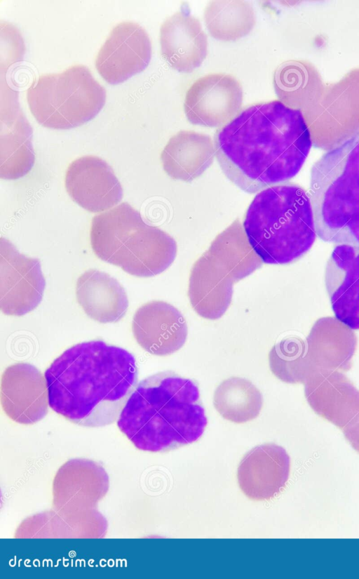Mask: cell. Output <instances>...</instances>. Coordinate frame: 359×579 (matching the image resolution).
Returning a JSON list of instances; mask_svg holds the SVG:
<instances>
[{"label": "cell", "mask_w": 359, "mask_h": 579, "mask_svg": "<svg viewBox=\"0 0 359 579\" xmlns=\"http://www.w3.org/2000/svg\"><path fill=\"white\" fill-rule=\"evenodd\" d=\"M214 146L225 175L254 194L297 175L312 140L303 113L274 100L243 109L217 131Z\"/></svg>", "instance_id": "1"}, {"label": "cell", "mask_w": 359, "mask_h": 579, "mask_svg": "<svg viewBox=\"0 0 359 579\" xmlns=\"http://www.w3.org/2000/svg\"><path fill=\"white\" fill-rule=\"evenodd\" d=\"M50 407L76 425L97 427L116 420L137 382L135 359L102 340L76 344L45 371Z\"/></svg>", "instance_id": "2"}, {"label": "cell", "mask_w": 359, "mask_h": 579, "mask_svg": "<svg viewBox=\"0 0 359 579\" xmlns=\"http://www.w3.org/2000/svg\"><path fill=\"white\" fill-rule=\"evenodd\" d=\"M207 423L197 385L171 371L142 380L117 420L121 432L137 448L152 453L197 441Z\"/></svg>", "instance_id": "3"}, {"label": "cell", "mask_w": 359, "mask_h": 579, "mask_svg": "<svg viewBox=\"0 0 359 579\" xmlns=\"http://www.w3.org/2000/svg\"><path fill=\"white\" fill-rule=\"evenodd\" d=\"M243 229L262 262H293L310 250L316 238L311 198L304 187L293 182L266 188L250 204Z\"/></svg>", "instance_id": "4"}, {"label": "cell", "mask_w": 359, "mask_h": 579, "mask_svg": "<svg viewBox=\"0 0 359 579\" xmlns=\"http://www.w3.org/2000/svg\"><path fill=\"white\" fill-rule=\"evenodd\" d=\"M310 186L317 236L359 246V134L313 165Z\"/></svg>", "instance_id": "5"}, {"label": "cell", "mask_w": 359, "mask_h": 579, "mask_svg": "<svg viewBox=\"0 0 359 579\" xmlns=\"http://www.w3.org/2000/svg\"><path fill=\"white\" fill-rule=\"evenodd\" d=\"M90 243L100 259L139 277L162 272L176 250L169 235L146 223L126 202L93 217Z\"/></svg>", "instance_id": "6"}, {"label": "cell", "mask_w": 359, "mask_h": 579, "mask_svg": "<svg viewBox=\"0 0 359 579\" xmlns=\"http://www.w3.org/2000/svg\"><path fill=\"white\" fill-rule=\"evenodd\" d=\"M29 108L39 124L69 129L93 119L106 101L105 88L85 65L39 76L27 91Z\"/></svg>", "instance_id": "7"}, {"label": "cell", "mask_w": 359, "mask_h": 579, "mask_svg": "<svg viewBox=\"0 0 359 579\" xmlns=\"http://www.w3.org/2000/svg\"><path fill=\"white\" fill-rule=\"evenodd\" d=\"M312 144L331 150L359 134V67L325 84L316 102L303 113Z\"/></svg>", "instance_id": "8"}, {"label": "cell", "mask_w": 359, "mask_h": 579, "mask_svg": "<svg viewBox=\"0 0 359 579\" xmlns=\"http://www.w3.org/2000/svg\"><path fill=\"white\" fill-rule=\"evenodd\" d=\"M46 286L40 261L19 253L8 239L0 241V308L6 315L22 316L41 302Z\"/></svg>", "instance_id": "9"}, {"label": "cell", "mask_w": 359, "mask_h": 579, "mask_svg": "<svg viewBox=\"0 0 359 579\" xmlns=\"http://www.w3.org/2000/svg\"><path fill=\"white\" fill-rule=\"evenodd\" d=\"M151 57V44L139 24L123 21L116 25L99 50L95 67L109 84L122 83L143 71Z\"/></svg>", "instance_id": "10"}, {"label": "cell", "mask_w": 359, "mask_h": 579, "mask_svg": "<svg viewBox=\"0 0 359 579\" xmlns=\"http://www.w3.org/2000/svg\"><path fill=\"white\" fill-rule=\"evenodd\" d=\"M243 88L232 75L212 73L196 79L187 91L184 109L193 124L217 127L235 117L242 105Z\"/></svg>", "instance_id": "11"}, {"label": "cell", "mask_w": 359, "mask_h": 579, "mask_svg": "<svg viewBox=\"0 0 359 579\" xmlns=\"http://www.w3.org/2000/svg\"><path fill=\"white\" fill-rule=\"evenodd\" d=\"M1 404L5 413L20 424H33L45 417L49 405L46 380L27 363L7 367L1 376Z\"/></svg>", "instance_id": "12"}, {"label": "cell", "mask_w": 359, "mask_h": 579, "mask_svg": "<svg viewBox=\"0 0 359 579\" xmlns=\"http://www.w3.org/2000/svg\"><path fill=\"white\" fill-rule=\"evenodd\" d=\"M65 187L71 198L84 209L102 212L121 201L123 189L111 167L98 157L87 155L69 166Z\"/></svg>", "instance_id": "13"}, {"label": "cell", "mask_w": 359, "mask_h": 579, "mask_svg": "<svg viewBox=\"0 0 359 579\" xmlns=\"http://www.w3.org/2000/svg\"><path fill=\"white\" fill-rule=\"evenodd\" d=\"M132 331L139 345L157 356L177 352L187 337V325L182 314L172 305L159 300L147 302L137 310Z\"/></svg>", "instance_id": "14"}, {"label": "cell", "mask_w": 359, "mask_h": 579, "mask_svg": "<svg viewBox=\"0 0 359 579\" xmlns=\"http://www.w3.org/2000/svg\"><path fill=\"white\" fill-rule=\"evenodd\" d=\"M290 460L285 450L275 444L258 446L248 452L237 472L239 486L253 500H269L285 486Z\"/></svg>", "instance_id": "15"}, {"label": "cell", "mask_w": 359, "mask_h": 579, "mask_svg": "<svg viewBox=\"0 0 359 579\" xmlns=\"http://www.w3.org/2000/svg\"><path fill=\"white\" fill-rule=\"evenodd\" d=\"M325 281L336 318L359 329V246H334L327 262Z\"/></svg>", "instance_id": "16"}, {"label": "cell", "mask_w": 359, "mask_h": 579, "mask_svg": "<svg viewBox=\"0 0 359 579\" xmlns=\"http://www.w3.org/2000/svg\"><path fill=\"white\" fill-rule=\"evenodd\" d=\"M304 384L313 411L341 430L359 411V390L341 371H317Z\"/></svg>", "instance_id": "17"}, {"label": "cell", "mask_w": 359, "mask_h": 579, "mask_svg": "<svg viewBox=\"0 0 359 579\" xmlns=\"http://www.w3.org/2000/svg\"><path fill=\"white\" fill-rule=\"evenodd\" d=\"M160 44L163 59L180 72H191L208 54V39L200 21L184 9L163 22Z\"/></svg>", "instance_id": "18"}, {"label": "cell", "mask_w": 359, "mask_h": 579, "mask_svg": "<svg viewBox=\"0 0 359 579\" xmlns=\"http://www.w3.org/2000/svg\"><path fill=\"white\" fill-rule=\"evenodd\" d=\"M309 359L317 371H347L357 347L353 329L336 317L318 319L306 340Z\"/></svg>", "instance_id": "19"}, {"label": "cell", "mask_w": 359, "mask_h": 579, "mask_svg": "<svg viewBox=\"0 0 359 579\" xmlns=\"http://www.w3.org/2000/svg\"><path fill=\"white\" fill-rule=\"evenodd\" d=\"M76 296L85 313L100 323H116L126 314L128 300L123 287L109 274L89 269L78 279Z\"/></svg>", "instance_id": "20"}, {"label": "cell", "mask_w": 359, "mask_h": 579, "mask_svg": "<svg viewBox=\"0 0 359 579\" xmlns=\"http://www.w3.org/2000/svg\"><path fill=\"white\" fill-rule=\"evenodd\" d=\"M273 85L280 101L302 113L316 102L325 86L314 65L301 60L282 63L275 71Z\"/></svg>", "instance_id": "21"}, {"label": "cell", "mask_w": 359, "mask_h": 579, "mask_svg": "<svg viewBox=\"0 0 359 579\" xmlns=\"http://www.w3.org/2000/svg\"><path fill=\"white\" fill-rule=\"evenodd\" d=\"M213 404L224 419L244 423L259 415L263 406V397L250 380L231 377L221 382L215 390Z\"/></svg>", "instance_id": "22"}, {"label": "cell", "mask_w": 359, "mask_h": 579, "mask_svg": "<svg viewBox=\"0 0 359 579\" xmlns=\"http://www.w3.org/2000/svg\"><path fill=\"white\" fill-rule=\"evenodd\" d=\"M204 18L210 35L225 41L243 37L256 23L252 4L242 0L212 1L205 7Z\"/></svg>", "instance_id": "23"}, {"label": "cell", "mask_w": 359, "mask_h": 579, "mask_svg": "<svg viewBox=\"0 0 359 579\" xmlns=\"http://www.w3.org/2000/svg\"><path fill=\"white\" fill-rule=\"evenodd\" d=\"M215 154L211 138L194 131H180L168 140L161 153L164 169L200 170L209 165Z\"/></svg>", "instance_id": "24"}, {"label": "cell", "mask_w": 359, "mask_h": 579, "mask_svg": "<svg viewBox=\"0 0 359 579\" xmlns=\"http://www.w3.org/2000/svg\"><path fill=\"white\" fill-rule=\"evenodd\" d=\"M269 361L274 375L287 383H304L316 370L306 350V342L298 337L281 340L270 350Z\"/></svg>", "instance_id": "25"}, {"label": "cell", "mask_w": 359, "mask_h": 579, "mask_svg": "<svg viewBox=\"0 0 359 579\" xmlns=\"http://www.w3.org/2000/svg\"><path fill=\"white\" fill-rule=\"evenodd\" d=\"M342 430L346 440L359 453V411L343 427Z\"/></svg>", "instance_id": "26"}]
</instances>
